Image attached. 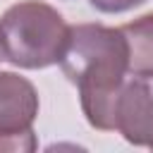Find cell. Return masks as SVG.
I'll return each mask as SVG.
<instances>
[{
    "label": "cell",
    "instance_id": "1",
    "mask_svg": "<svg viewBox=\"0 0 153 153\" xmlns=\"http://www.w3.org/2000/svg\"><path fill=\"white\" fill-rule=\"evenodd\" d=\"M65 76L79 88L81 110L91 127L115 129L117 96L127 74V41L117 29L103 24H74L57 62Z\"/></svg>",
    "mask_w": 153,
    "mask_h": 153
},
{
    "label": "cell",
    "instance_id": "2",
    "mask_svg": "<svg viewBox=\"0 0 153 153\" xmlns=\"http://www.w3.org/2000/svg\"><path fill=\"white\" fill-rule=\"evenodd\" d=\"M67 29L69 26L55 7L38 0H24L0 17V48L12 65L43 69L60 62Z\"/></svg>",
    "mask_w": 153,
    "mask_h": 153
},
{
    "label": "cell",
    "instance_id": "3",
    "mask_svg": "<svg viewBox=\"0 0 153 153\" xmlns=\"http://www.w3.org/2000/svg\"><path fill=\"white\" fill-rule=\"evenodd\" d=\"M115 129L134 146L153 148V74H134L117 96Z\"/></svg>",
    "mask_w": 153,
    "mask_h": 153
},
{
    "label": "cell",
    "instance_id": "4",
    "mask_svg": "<svg viewBox=\"0 0 153 153\" xmlns=\"http://www.w3.org/2000/svg\"><path fill=\"white\" fill-rule=\"evenodd\" d=\"M38 115L33 84L14 72H0V136L31 129Z\"/></svg>",
    "mask_w": 153,
    "mask_h": 153
},
{
    "label": "cell",
    "instance_id": "5",
    "mask_svg": "<svg viewBox=\"0 0 153 153\" xmlns=\"http://www.w3.org/2000/svg\"><path fill=\"white\" fill-rule=\"evenodd\" d=\"M127 41V72L153 74V12L120 26Z\"/></svg>",
    "mask_w": 153,
    "mask_h": 153
},
{
    "label": "cell",
    "instance_id": "6",
    "mask_svg": "<svg viewBox=\"0 0 153 153\" xmlns=\"http://www.w3.org/2000/svg\"><path fill=\"white\" fill-rule=\"evenodd\" d=\"M33 148H36V136H33L31 129L19 131V134H5V136H0V153H5V151L17 153V151H33Z\"/></svg>",
    "mask_w": 153,
    "mask_h": 153
},
{
    "label": "cell",
    "instance_id": "7",
    "mask_svg": "<svg viewBox=\"0 0 153 153\" xmlns=\"http://www.w3.org/2000/svg\"><path fill=\"white\" fill-rule=\"evenodd\" d=\"M98 12H105V14H120V12H127V10H134L139 5H143L146 0H88Z\"/></svg>",
    "mask_w": 153,
    "mask_h": 153
},
{
    "label": "cell",
    "instance_id": "8",
    "mask_svg": "<svg viewBox=\"0 0 153 153\" xmlns=\"http://www.w3.org/2000/svg\"><path fill=\"white\" fill-rule=\"evenodd\" d=\"M2 60H5V53H2V48H0V62H2Z\"/></svg>",
    "mask_w": 153,
    "mask_h": 153
}]
</instances>
